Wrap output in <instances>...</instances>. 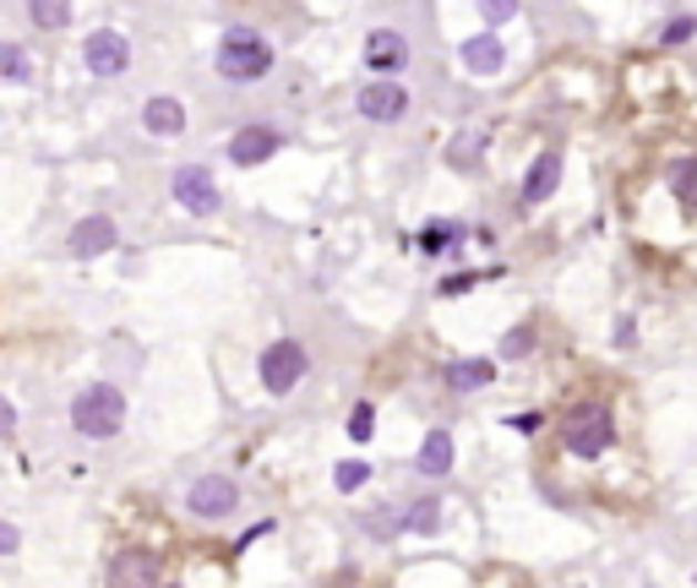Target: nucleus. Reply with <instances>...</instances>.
I'll list each match as a JSON object with an SVG mask.
<instances>
[{
    "instance_id": "4",
    "label": "nucleus",
    "mask_w": 697,
    "mask_h": 588,
    "mask_svg": "<svg viewBox=\"0 0 697 588\" xmlns=\"http://www.w3.org/2000/svg\"><path fill=\"white\" fill-rule=\"evenodd\" d=\"M300 376H306V349H300L295 338H278V343L262 349V388L273 392V398L295 392Z\"/></svg>"
},
{
    "instance_id": "10",
    "label": "nucleus",
    "mask_w": 697,
    "mask_h": 588,
    "mask_svg": "<svg viewBox=\"0 0 697 588\" xmlns=\"http://www.w3.org/2000/svg\"><path fill=\"white\" fill-rule=\"evenodd\" d=\"M115 246V218L110 213H93V218H82L76 229H71V257H104Z\"/></svg>"
},
{
    "instance_id": "12",
    "label": "nucleus",
    "mask_w": 697,
    "mask_h": 588,
    "mask_svg": "<svg viewBox=\"0 0 697 588\" xmlns=\"http://www.w3.org/2000/svg\"><path fill=\"white\" fill-rule=\"evenodd\" d=\"M366 61L377 65V71H403V65H409V44H403V33L377 28V33L366 39Z\"/></svg>"
},
{
    "instance_id": "13",
    "label": "nucleus",
    "mask_w": 697,
    "mask_h": 588,
    "mask_svg": "<svg viewBox=\"0 0 697 588\" xmlns=\"http://www.w3.org/2000/svg\"><path fill=\"white\" fill-rule=\"evenodd\" d=\"M556 186H562V153H540L529 180H523V202H545Z\"/></svg>"
},
{
    "instance_id": "29",
    "label": "nucleus",
    "mask_w": 697,
    "mask_h": 588,
    "mask_svg": "<svg viewBox=\"0 0 697 588\" xmlns=\"http://www.w3.org/2000/svg\"><path fill=\"white\" fill-rule=\"evenodd\" d=\"M512 11H517L512 0H491V6H485V17H491V22H508Z\"/></svg>"
},
{
    "instance_id": "5",
    "label": "nucleus",
    "mask_w": 697,
    "mask_h": 588,
    "mask_svg": "<svg viewBox=\"0 0 697 588\" xmlns=\"http://www.w3.org/2000/svg\"><path fill=\"white\" fill-rule=\"evenodd\" d=\"M191 513L196 518H224V513H235V502H240V491H235V479L229 474H202L196 485H191Z\"/></svg>"
},
{
    "instance_id": "8",
    "label": "nucleus",
    "mask_w": 697,
    "mask_h": 588,
    "mask_svg": "<svg viewBox=\"0 0 697 588\" xmlns=\"http://www.w3.org/2000/svg\"><path fill=\"white\" fill-rule=\"evenodd\" d=\"M355 104H360V115H366V121H381V126H392V121H398V115L409 110V93H403V82H366Z\"/></svg>"
},
{
    "instance_id": "3",
    "label": "nucleus",
    "mask_w": 697,
    "mask_h": 588,
    "mask_svg": "<svg viewBox=\"0 0 697 588\" xmlns=\"http://www.w3.org/2000/svg\"><path fill=\"white\" fill-rule=\"evenodd\" d=\"M616 442V420L605 403H577L567 414V453L572 457H599Z\"/></svg>"
},
{
    "instance_id": "17",
    "label": "nucleus",
    "mask_w": 697,
    "mask_h": 588,
    "mask_svg": "<svg viewBox=\"0 0 697 588\" xmlns=\"http://www.w3.org/2000/svg\"><path fill=\"white\" fill-rule=\"evenodd\" d=\"M463 65L491 76V71H502V65H508V50H502L491 33H480V39H469V44H463Z\"/></svg>"
},
{
    "instance_id": "9",
    "label": "nucleus",
    "mask_w": 697,
    "mask_h": 588,
    "mask_svg": "<svg viewBox=\"0 0 697 588\" xmlns=\"http://www.w3.org/2000/svg\"><path fill=\"white\" fill-rule=\"evenodd\" d=\"M158 556L153 550H121L110 561V588H158Z\"/></svg>"
},
{
    "instance_id": "1",
    "label": "nucleus",
    "mask_w": 697,
    "mask_h": 588,
    "mask_svg": "<svg viewBox=\"0 0 697 588\" xmlns=\"http://www.w3.org/2000/svg\"><path fill=\"white\" fill-rule=\"evenodd\" d=\"M71 425L82 431V436H93V442H104V436H115L121 425H126V398L121 388H88L76 392V403H71Z\"/></svg>"
},
{
    "instance_id": "15",
    "label": "nucleus",
    "mask_w": 697,
    "mask_h": 588,
    "mask_svg": "<svg viewBox=\"0 0 697 588\" xmlns=\"http://www.w3.org/2000/svg\"><path fill=\"white\" fill-rule=\"evenodd\" d=\"M420 474H431V479L452 474V431H431L420 442Z\"/></svg>"
},
{
    "instance_id": "32",
    "label": "nucleus",
    "mask_w": 697,
    "mask_h": 588,
    "mask_svg": "<svg viewBox=\"0 0 697 588\" xmlns=\"http://www.w3.org/2000/svg\"><path fill=\"white\" fill-rule=\"evenodd\" d=\"M508 425H512V431H523V436H529V431H540V414H512Z\"/></svg>"
},
{
    "instance_id": "20",
    "label": "nucleus",
    "mask_w": 697,
    "mask_h": 588,
    "mask_svg": "<svg viewBox=\"0 0 697 588\" xmlns=\"http://www.w3.org/2000/svg\"><path fill=\"white\" fill-rule=\"evenodd\" d=\"M28 17H33L39 28H65V22H71V6H61V0H33Z\"/></svg>"
},
{
    "instance_id": "23",
    "label": "nucleus",
    "mask_w": 697,
    "mask_h": 588,
    "mask_svg": "<svg viewBox=\"0 0 697 588\" xmlns=\"http://www.w3.org/2000/svg\"><path fill=\"white\" fill-rule=\"evenodd\" d=\"M452 240H458V229H452V224H431V229L420 235V246H426L431 257H442V251L452 246Z\"/></svg>"
},
{
    "instance_id": "16",
    "label": "nucleus",
    "mask_w": 697,
    "mask_h": 588,
    "mask_svg": "<svg viewBox=\"0 0 697 588\" xmlns=\"http://www.w3.org/2000/svg\"><path fill=\"white\" fill-rule=\"evenodd\" d=\"M491 376H496V365H491V360H452V365H447V388H452V392L491 388Z\"/></svg>"
},
{
    "instance_id": "30",
    "label": "nucleus",
    "mask_w": 697,
    "mask_h": 588,
    "mask_svg": "<svg viewBox=\"0 0 697 588\" xmlns=\"http://www.w3.org/2000/svg\"><path fill=\"white\" fill-rule=\"evenodd\" d=\"M11 431H17V409L0 398V436H11Z\"/></svg>"
},
{
    "instance_id": "21",
    "label": "nucleus",
    "mask_w": 697,
    "mask_h": 588,
    "mask_svg": "<svg viewBox=\"0 0 697 588\" xmlns=\"http://www.w3.org/2000/svg\"><path fill=\"white\" fill-rule=\"evenodd\" d=\"M437 523H442V502H437V496L414 502V513H409V528H414V534H437Z\"/></svg>"
},
{
    "instance_id": "6",
    "label": "nucleus",
    "mask_w": 697,
    "mask_h": 588,
    "mask_svg": "<svg viewBox=\"0 0 697 588\" xmlns=\"http://www.w3.org/2000/svg\"><path fill=\"white\" fill-rule=\"evenodd\" d=\"M170 192H175V202H181L186 213H218V180H213V175H207L202 164H186V169H175Z\"/></svg>"
},
{
    "instance_id": "19",
    "label": "nucleus",
    "mask_w": 697,
    "mask_h": 588,
    "mask_svg": "<svg viewBox=\"0 0 697 588\" xmlns=\"http://www.w3.org/2000/svg\"><path fill=\"white\" fill-rule=\"evenodd\" d=\"M480 153H485V131H463V136L452 142V169H469Z\"/></svg>"
},
{
    "instance_id": "7",
    "label": "nucleus",
    "mask_w": 697,
    "mask_h": 588,
    "mask_svg": "<svg viewBox=\"0 0 697 588\" xmlns=\"http://www.w3.org/2000/svg\"><path fill=\"white\" fill-rule=\"evenodd\" d=\"M82 55H88V71H93V76H121L131 65V44L115 28H99V33L82 44Z\"/></svg>"
},
{
    "instance_id": "24",
    "label": "nucleus",
    "mask_w": 697,
    "mask_h": 588,
    "mask_svg": "<svg viewBox=\"0 0 697 588\" xmlns=\"http://www.w3.org/2000/svg\"><path fill=\"white\" fill-rule=\"evenodd\" d=\"M529 349H534V332H529V327H512L508 338H502V360H523Z\"/></svg>"
},
{
    "instance_id": "26",
    "label": "nucleus",
    "mask_w": 697,
    "mask_h": 588,
    "mask_svg": "<svg viewBox=\"0 0 697 588\" xmlns=\"http://www.w3.org/2000/svg\"><path fill=\"white\" fill-rule=\"evenodd\" d=\"M693 33H697V17H670L665 22V44H687Z\"/></svg>"
},
{
    "instance_id": "27",
    "label": "nucleus",
    "mask_w": 697,
    "mask_h": 588,
    "mask_svg": "<svg viewBox=\"0 0 697 588\" xmlns=\"http://www.w3.org/2000/svg\"><path fill=\"white\" fill-rule=\"evenodd\" d=\"M349 436H355V442H371V403H360V409L349 414Z\"/></svg>"
},
{
    "instance_id": "14",
    "label": "nucleus",
    "mask_w": 697,
    "mask_h": 588,
    "mask_svg": "<svg viewBox=\"0 0 697 588\" xmlns=\"http://www.w3.org/2000/svg\"><path fill=\"white\" fill-rule=\"evenodd\" d=\"M142 126L153 131V136H181V131H186V110H181L175 99H147Z\"/></svg>"
},
{
    "instance_id": "22",
    "label": "nucleus",
    "mask_w": 697,
    "mask_h": 588,
    "mask_svg": "<svg viewBox=\"0 0 697 588\" xmlns=\"http://www.w3.org/2000/svg\"><path fill=\"white\" fill-rule=\"evenodd\" d=\"M366 479H371V463H360V457H355V463H338V468H332V485H338V491H360Z\"/></svg>"
},
{
    "instance_id": "28",
    "label": "nucleus",
    "mask_w": 697,
    "mask_h": 588,
    "mask_svg": "<svg viewBox=\"0 0 697 588\" xmlns=\"http://www.w3.org/2000/svg\"><path fill=\"white\" fill-rule=\"evenodd\" d=\"M17 545H22V534H17V528H11V523L0 518V556H11V550H17Z\"/></svg>"
},
{
    "instance_id": "11",
    "label": "nucleus",
    "mask_w": 697,
    "mask_h": 588,
    "mask_svg": "<svg viewBox=\"0 0 697 588\" xmlns=\"http://www.w3.org/2000/svg\"><path fill=\"white\" fill-rule=\"evenodd\" d=\"M273 153H278V131L273 126H240L235 142H229V158H235L240 169H252V164L273 158Z\"/></svg>"
},
{
    "instance_id": "31",
    "label": "nucleus",
    "mask_w": 697,
    "mask_h": 588,
    "mask_svg": "<svg viewBox=\"0 0 697 588\" xmlns=\"http://www.w3.org/2000/svg\"><path fill=\"white\" fill-rule=\"evenodd\" d=\"M442 289H447V295H463V289H474V272H458V278H447Z\"/></svg>"
},
{
    "instance_id": "18",
    "label": "nucleus",
    "mask_w": 697,
    "mask_h": 588,
    "mask_svg": "<svg viewBox=\"0 0 697 588\" xmlns=\"http://www.w3.org/2000/svg\"><path fill=\"white\" fill-rule=\"evenodd\" d=\"M28 76H33V61L17 44H0V82H28Z\"/></svg>"
},
{
    "instance_id": "25",
    "label": "nucleus",
    "mask_w": 697,
    "mask_h": 588,
    "mask_svg": "<svg viewBox=\"0 0 697 588\" xmlns=\"http://www.w3.org/2000/svg\"><path fill=\"white\" fill-rule=\"evenodd\" d=\"M676 196H681L687 207H697V158H693V164H681V169H676Z\"/></svg>"
},
{
    "instance_id": "2",
    "label": "nucleus",
    "mask_w": 697,
    "mask_h": 588,
    "mask_svg": "<svg viewBox=\"0 0 697 588\" xmlns=\"http://www.w3.org/2000/svg\"><path fill=\"white\" fill-rule=\"evenodd\" d=\"M218 71H224L229 82H256V76H267V71H273V50H267V39L252 33V28L224 33V44H218Z\"/></svg>"
}]
</instances>
